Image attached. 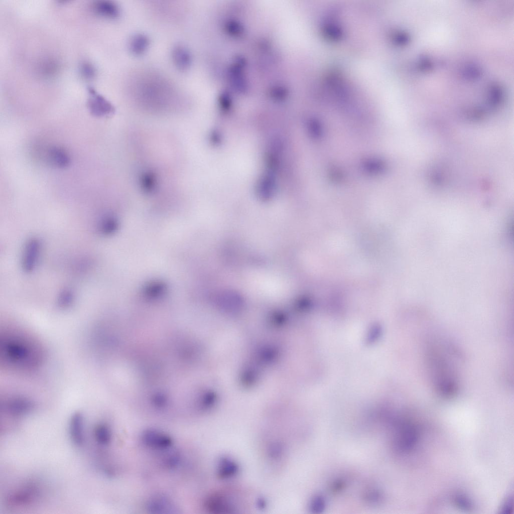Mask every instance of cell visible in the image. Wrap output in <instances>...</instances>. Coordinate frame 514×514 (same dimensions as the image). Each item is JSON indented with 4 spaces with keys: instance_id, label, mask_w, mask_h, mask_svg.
Instances as JSON below:
<instances>
[{
    "instance_id": "cell-1",
    "label": "cell",
    "mask_w": 514,
    "mask_h": 514,
    "mask_svg": "<svg viewBox=\"0 0 514 514\" xmlns=\"http://www.w3.org/2000/svg\"><path fill=\"white\" fill-rule=\"evenodd\" d=\"M5 336L4 352L5 361L15 368L30 369L35 367L39 363L40 354L34 344L24 337Z\"/></svg>"
},
{
    "instance_id": "cell-13",
    "label": "cell",
    "mask_w": 514,
    "mask_h": 514,
    "mask_svg": "<svg viewBox=\"0 0 514 514\" xmlns=\"http://www.w3.org/2000/svg\"><path fill=\"white\" fill-rule=\"evenodd\" d=\"M147 507L149 510L154 513H173L175 510L171 501L161 495H156L150 498Z\"/></svg>"
},
{
    "instance_id": "cell-11",
    "label": "cell",
    "mask_w": 514,
    "mask_h": 514,
    "mask_svg": "<svg viewBox=\"0 0 514 514\" xmlns=\"http://www.w3.org/2000/svg\"><path fill=\"white\" fill-rule=\"evenodd\" d=\"M92 10L97 15L107 19H115L119 15V9L114 2L101 0L94 2Z\"/></svg>"
},
{
    "instance_id": "cell-3",
    "label": "cell",
    "mask_w": 514,
    "mask_h": 514,
    "mask_svg": "<svg viewBox=\"0 0 514 514\" xmlns=\"http://www.w3.org/2000/svg\"><path fill=\"white\" fill-rule=\"evenodd\" d=\"M43 494L41 483L35 479L29 480L8 494L6 504L10 508L31 506L38 502Z\"/></svg>"
},
{
    "instance_id": "cell-8",
    "label": "cell",
    "mask_w": 514,
    "mask_h": 514,
    "mask_svg": "<svg viewBox=\"0 0 514 514\" xmlns=\"http://www.w3.org/2000/svg\"><path fill=\"white\" fill-rule=\"evenodd\" d=\"M142 441L147 447L163 451L170 449L173 444L172 439L166 434L155 429H147L143 432Z\"/></svg>"
},
{
    "instance_id": "cell-2",
    "label": "cell",
    "mask_w": 514,
    "mask_h": 514,
    "mask_svg": "<svg viewBox=\"0 0 514 514\" xmlns=\"http://www.w3.org/2000/svg\"><path fill=\"white\" fill-rule=\"evenodd\" d=\"M429 351V367L436 388L444 397L453 396L458 387L453 367L440 351L435 348H431Z\"/></svg>"
},
{
    "instance_id": "cell-9",
    "label": "cell",
    "mask_w": 514,
    "mask_h": 514,
    "mask_svg": "<svg viewBox=\"0 0 514 514\" xmlns=\"http://www.w3.org/2000/svg\"><path fill=\"white\" fill-rule=\"evenodd\" d=\"M3 409L11 417H20L30 413L33 409L32 403L22 398H14L4 402Z\"/></svg>"
},
{
    "instance_id": "cell-10",
    "label": "cell",
    "mask_w": 514,
    "mask_h": 514,
    "mask_svg": "<svg viewBox=\"0 0 514 514\" xmlns=\"http://www.w3.org/2000/svg\"><path fill=\"white\" fill-rule=\"evenodd\" d=\"M69 435L73 443L80 447L83 445L85 438L84 434V419L79 413L74 414L69 422Z\"/></svg>"
},
{
    "instance_id": "cell-5",
    "label": "cell",
    "mask_w": 514,
    "mask_h": 514,
    "mask_svg": "<svg viewBox=\"0 0 514 514\" xmlns=\"http://www.w3.org/2000/svg\"><path fill=\"white\" fill-rule=\"evenodd\" d=\"M42 243L35 237L29 239L25 243L21 257V267L25 273L33 272L41 257Z\"/></svg>"
},
{
    "instance_id": "cell-23",
    "label": "cell",
    "mask_w": 514,
    "mask_h": 514,
    "mask_svg": "<svg viewBox=\"0 0 514 514\" xmlns=\"http://www.w3.org/2000/svg\"><path fill=\"white\" fill-rule=\"evenodd\" d=\"M513 498L511 496H508L503 503L500 512L502 513H509L512 510Z\"/></svg>"
},
{
    "instance_id": "cell-16",
    "label": "cell",
    "mask_w": 514,
    "mask_h": 514,
    "mask_svg": "<svg viewBox=\"0 0 514 514\" xmlns=\"http://www.w3.org/2000/svg\"><path fill=\"white\" fill-rule=\"evenodd\" d=\"M93 437L98 445L108 446L112 439V433L110 427L105 423H98L93 430Z\"/></svg>"
},
{
    "instance_id": "cell-6",
    "label": "cell",
    "mask_w": 514,
    "mask_h": 514,
    "mask_svg": "<svg viewBox=\"0 0 514 514\" xmlns=\"http://www.w3.org/2000/svg\"><path fill=\"white\" fill-rule=\"evenodd\" d=\"M88 90L89 97L87 106L89 111L93 116L103 117L113 112V106L103 96L97 93L92 87H89Z\"/></svg>"
},
{
    "instance_id": "cell-7",
    "label": "cell",
    "mask_w": 514,
    "mask_h": 514,
    "mask_svg": "<svg viewBox=\"0 0 514 514\" xmlns=\"http://www.w3.org/2000/svg\"><path fill=\"white\" fill-rule=\"evenodd\" d=\"M230 498L223 493H214L208 496L205 501L206 509L213 513H232L235 506Z\"/></svg>"
},
{
    "instance_id": "cell-20",
    "label": "cell",
    "mask_w": 514,
    "mask_h": 514,
    "mask_svg": "<svg viewBox=\"0 0 514 514\" xmlns=\"http://www.w3.org/2000/svg\"><path fill=\"white\" fill-rule=\"evenodd\" d=\"M79 70L81 76L85 79H93L96 73L94 66L88 62H82L80 66Z\"/></svg>"
},
{
    "instance_id": "cell-15",
    "label": "cell",
    "mask_w": 514,
    "mask_h": 514,
    "mask_svg": "<svg viewBox=\"0 0 514 514\" xmlns=\"http://www.w3.org/2000/svg\"><path fill=\"white\" fill-rule=\"evenodd\" d=\"M172 56L175 65L180 70H186L191 64V53L188 49L183 46L175 47L173 51Z\"/></svg>"
},
{
    "instance_id": "cell-17",
    "label": "cell",
    "mask_w": 514,
    "mask_h": 514,
    "mask_svg": "<svg viewBox=\"0 0 514 514\" xmlns=\"http://www.w3.org/2000/svg\"><path fill=\"white\" fill-rule=\"evenodd\" d=\"M149 39L147 36L138 34L134 36L130 42V49L135 55H141L145 53L149 45Z\"/></svg>"
},
{
    "instance_id": "cell-4",
    "label": "cell",
    "mask_w": 514,
    "mask_h": 514,
    "mask_svg": "<svg viewBox=\"0 0 514 514\" xmlns=\"http://www.w3.org/2000/svg\"><path fill=\"white\" fill-rule=\"evenodd\" d=\"M398 426L394 441L395 446L401 452H408L416 444L418 437L417 430L410 422H404Z\"/></svg>"
},
{
    "instance_id": "cell-21",
    "label": "cell",
    "mask_w": 514,
    "mask_h": 514,
    "mask_svg": "<svg viewBox=\"0 0 514 514\" xmlns=\"http://www.w3.org/2000/svg\"><path fill=\"white\" fill-rule=\"evenodd\" d=\"M454 500L456 504L461 509L468 510L472 507L471 501L464 494H457L455 496Z\"/></svg>"
},
{
    "instance_id": "cell-18",
    "label": "cell",
    "mask_w": 514,
    "mask_h": 514,
    "mask_svg": "<svg viewBox=\"0 0 514 514\" xmlns=\"http://www.w3.org/2000/svg\"><path fill=\"white\" fill-rule=\"evenodd\" d=\"M325 506L326 501L324 497L322 495H317L311 499L309 509L313 513H319L325 509Z\"/></svg>"
},
{
    "instance_id": "cell-22",
    "label": "cell",
    "mask_w": 514,
    "mask_h": 514,
    "mask_svg": "<svg viewBox=\"0 0 514 514\" xmlns=\"http://www.w3.org/2000/svg\"><path fill=\"white\" fill-rule=\"evenodd\" d=\"M365 498L368 502L376 503L380 501L381 499V494L377 490L371 489L365 494Z\"/></svg>"
},
{
    "instance_id": "cell-12",
    "label": "cell",
    "mask_w": 514,
    "mask_h": 514,
    "mask_svg": "<svg viewBox=\"0 0 514 514\" xmlns=\"http://www.w3.org/2000/svg\"><path fill=\"white\" fill-rule=\"evenodd\" d=\"M49 162L52 166L59 169L68 167L71 163V159L68 152L59 147H53L48 152Z\"/></svg>"
},
{
    "instance_id": "cell-14",
    "label": "cell",
    "mask_w": 514,
    "mask_h": 514,
    "mask_svg": "<svg viewBox=\"0 0 514 514\" xmlns=\"http://www.w3.org/2000/svg\"><path fill=\"white\" fill-rule=\"evenodd\" d=\"M238 471V466L235 462L226 457H221L218 461L217 473L221 479H228L234 477Z\"/></svg>"
},
{
    "instance_id": "cell-19",
    "label": "cell",
    "mask_w": 514,
    "mask_h": 514,
    "mask_svg": "<svg viewBox=\"0 0 514 514\" xmlns=\"http://www.w3.org/2000/svg\"><path fill=\"white\" fill-rule=\"evenodd\" d=\"M98 225V230L102 234H108L113 232L116 228V222L111 217L103 218Z\"/></svg>"
}]
</instances>
